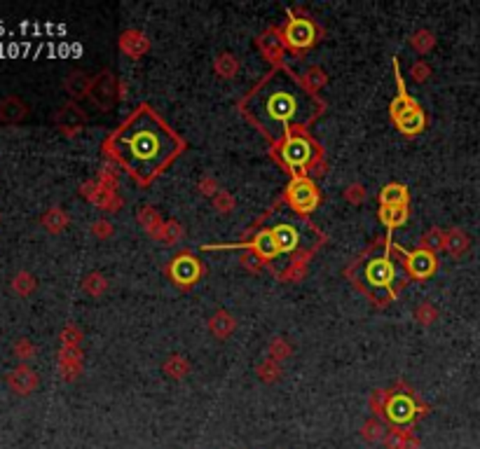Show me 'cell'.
I'll list each match as a JSON object with an SVG mask.
<instances>
[{"instance_id":"1","label":"cell","mask_w":480,"mask_h":449,"mask_svg":"<svg viewBox=\"0 0 480 449\" xmlns=\"http://www.w3.org/2000/svg\"><path fill=\"white\" fill-rule=\"evenodd\" d=\"M115 152L132 173L148 180L174 157L176 141L150 112H141L119 131Z\"/></svg>"},{"instance_id":"2","label":"cell","mask_w":480,"mask_h":449,"mask_svg":"<svg viewBox=\"0 0 480 449\" xmlns=\"http://www.w3.org/2000/svg\"><path fill=\"white\" fill-rule=\"evenodd\" d=\"M249 112L255 117L262 129H267L272 136L288 134V126L300 124L311 115L309 99L300 90L298 82L286 73H277L270 77L249 101Z\"/></svg>"},{"instance_id":"3","label":"cell","mask_w":480,"mask_h":449,"mask_svg":"<svg viewBox=\"0 0 480 449\" xmlns=\"http://www.w3.org/2000/svg\"><path fill=\"white\" fill-rule=\"evenodd\" d=\"M282 159L286 166L291 168H302L314 162V146L298 134H288L284 146H282Z\"/></svg>"},{"instance_id":"4","label":"cell","mask_w":480,"mask_h":449,"mask_svg":"<svg viewBox=\"0 0 480 449\" xmlns=\"http://www.w3.org/2000/svg\"><path fill=\"white\" fill-rule=\"evenodd\" d=\"M288 202L300 213L314 211L319 204V190L309 178H293L288 185Z\"/></svg>"},{"instance_id":"5","label":"cell","mask_w":480,"mask_h":449,"mask_svg":"<svg viewBox=\"0 0 480 449\" xmlns=\"http://www.w3.org/2000/svg\"><path fill=\"white\" fill-rule=\"evenodd\" d=\"M284 38L293 50H305L316 40V28L307 19H291L284 31Z\"/></svg>"},{"instance_id":"6","label":"cell","mask_w":480,"mask_h":449,"mask_svg":"<svg viewBox=\"0 0 480 449\" xmlns=\"http://www.w3.org/2000/svg\"><path fill=\"white\" fill-rule=\"evenodd\" d=\"M366 278L373 288H391L396 278V267L389 258H378L370 260L366 267Z\"/></svg>"},{"instance_id":"7","label":"cell","mask_w":480,"mask_h":449,"mask_svg":"<svg viewBox=\"0 0 480 449\" xmlns=\"http://www.w3.org/2000/svg\"><path fill=\"white\" fill-rule=\"evenodd\" d=\"M407 269L415 278H429L436 271V258L429 251H415L407 255Z\"/></svg>"},{"instance_id":"8","label":"cell","mask_w":480,"mask_h":449,"mask_svg":"<svg viewBox=\"0 0 480 449\" xmlns=\"http://www.w3.org/2000/svg\"><path fill=\"white\" fill-rule=\"evenodd\" d=\"M387 416L396 423H407L415 416V403L407 396H394L387 405Z\"/></svg>"},{"instance_id":"9","label":"cell","mask_w":480,"mask_h":449,"mask_svg":"<svg viewBox=\"0 0 480 449\" xmlns=\"http://www.w3.org/2000/svg\"><path fill=\"white\" fill-rule=\"evenodd\" d=\"M171 276L178 281V283H192L199 276V264L195 258H178L171 264Z\"/></svg>"},{"instance_id":"10","label":"cell","mask_w":480,"mask_h":449,"mask_svg":"<svg viewBox=\"0 0 480 449\" xmlns=\"http://www.w3.org/2000/svg\"><path fill=\"white\" fill-rule=\"evenodd\" d=\"M10 386H12V391H17L19 396H26V393H31L36 389V384H38V379H36V374L28 370V367H17L12 374H10Z\"/></svg>"},{"instance_id":"11","label":"cell","mask_w":480,"mask_h":449,"mask_svg":"<svg viewBox=\"0 0 480 449\" xmlns=\"http://www.w3.org/2000/svg\"><path fill=\"white\" fill-rule=\"evenodd\" d=\"M272 232H274L279 253H288V251H293V248H298L300 237H298V229H295L293 224H277Z\"/></svg>"},{"instance_id":"12","label":"cell","mask_w":480,"mask_h":449,"mask_svg":"<svg viewBox=\"0 0 480 449\" xmlns=\"http://www.w3.org/2000/svg\"><path fill=\"white\" fill-rule=\"evenodd\" d=\"M380 202H382V206H398V208H405V204H407V190H405L403 185H398V183L384 185L382 192H380Z\"/></svg>"},{"instance_id":"13","label":"cell","mask_w":480,"mask_h":449,"mask_svg":"<svg viewBox=\"0 0 480 449\" xmlns=\"http://www.w3.org/2000/svg\"><path fill=\"white\" fill-rule=\"evenodd\" d=\"M23 115H26V108H23V103L19 99H14V96H10V99H3L0 101V122H19V119H23Z\"/></svg>"},{"instance_id":"14","label":"cell","mask_w":480,"mask_h":449,"mask_svg":"<svg viewBox=\"0 0 480 449\" xmlns=\"http://www.w3.org/2000/svg\"><path fill=\"white\" fill-rule=\"evenodd\" d=\"M415 108H420V106L403 92V85L398 82V96H396L394 101H391V117H394V122L403 119L405 115H410Z\"/></svg>"},{"instance_id":"15","label":"cell","mask_w":480,"mask_h":449,"mask_svg":"<svg viewBox=\"0 0 480 449\" xmlns=\"http://www.w3.org/2000/svg\"><path fill=\"white\" fill-rule=\"evenodd\" d=\"M253 248L262 255V258H277V255H279V246H277L274 232H272V229L260 232V234L253 239Z\"/></svg>"},{"instance_id":"16","label":"cell","mask_w":480,"mask_h":449,"mask_svg":"<svg viewBox=\"0 0 480 449\" xmlns=\"http://www.w3.org/2000/svg\"><path fill=\"white\" fill-rule=\"evenodd\" d=\"M396 126L401 129L403 134H407V136H412V134H420L424 126H427V117H424V112H422V108H415L410 115H405L403 119H398L396 122Z\"/></svg>"},{"instance_id":"17","label":"cell","mask_w":480,"mask_h":449,"mask_svg":"<svg viewBox=\"0 0 480 449\" xmlns=\"http://www.w3.org/2000/svg\"><path fill=\"white\" fill-rule=\"evenodd\" d=\"M380 218L387 227H398V224H405L407 220V208H398V206H382Z\"/></svg>"},{"instance_id":"18","label":"cell","mask_w":480,"mask_h":449,"mask_svg":"<svg viewBox=\"0 0 480 449\" xmlns=\"http://www.w3.org/2000/svg\"><path fill=\"white\" fill-rule=\"evenodd\" d=\"M12 288L19 295H28L36 288V281H33V276H31V274H26V271H21V274H17L12 278Z\"/></svg>"},{"instance_id":"19","label":"cell","mask_w":480,"mask_h":449,"mask_svg":"<svg viewBox=\"0 0 480 449\" xmlns=\"http://www.w3.org/2000/svg\"><path fill=\"white\" fill-rule=\"evenodd\" d=\"M14 351H17V356H19V358H28V356H31V351H33V349H31V344H28V342H19L17 347H14Z\"/></svg>"}]
</instances>
